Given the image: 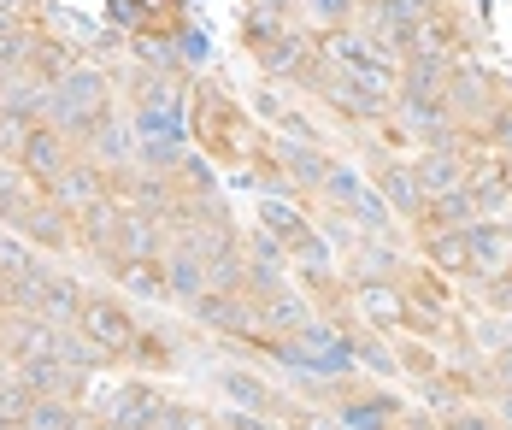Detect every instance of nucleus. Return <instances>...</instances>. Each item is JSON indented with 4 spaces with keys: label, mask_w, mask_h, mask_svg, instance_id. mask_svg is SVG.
<instances>
[{
    "label": "nucleus",
    "mask_w": 512,
    "mask_h": 430,
    "mask_svg": "<svg viewBox=\"0 0 512 430\" xmlns=\"http://www.w3.org/2000/svg\"><path fill=\"white\" fill-rule=\"evenodd\" d=\"M159 419H165V401H159L148 383H130V389L112 401V425L118 430H159Z\"/></svg>",
    "instance_id": "nucleus-8"
},
{
    "label": "nucleus",
    "mask_w": 512,
    "mask_h": 430,
    "mask_svg": "<svg viewBox=\"0 0 512 430\" xmlns=\"http://www.w3.org/2000/svg\"><path fill=\"white\" fill-rule=\"evenodd\" d=\"M489 130H495V148H512V112H495Z\"/></svg>",
    "instance_id": "nucleus-26"
},
{
    "label": "nucleus",
    "mask_w": 512,
    "mask_h": 430,
    "mask_svg": "<svg viewBox=\"0 0 512 430\" xmlns=\"http://www.w3.org/2000/svg\"><path fill=\"white\" fill-rule=\"evenodd\" d=\"M71 65H77V59L65 54V42H48V36H36V54H30V77H42V83H59V77H65V71H71Z\"/></svg>",
    "instance_id": "nucleus-16"
},
{
    "label": "nucleus",
    "mask_w": 512,
    "mask_h": 430,
    "mask_svg": "<svg viewBox=\"0 0 512 430\" xmlns=\"http://www.w3.org/2000/svg\"><path fill=\"white\" fill-rule=\"evenodd\" d=\"M0 277L6 283H24V277H48V271H42L36 248L24 236H0Z\"/></svg>",
    "instance_id": "nucleus-13"
},
{
    "label": "nucleus",
    "mask_w": 512,
    "mask_h": 430,
    "mask_svg": "<svg viewBox=\"0 0 512 430\" xmlns=\"http://www.w3.org/2000/svg\"><path fill=\"white\" fill-rule=\"evenodd\" d=\"M359 301H365V313H371V319H383V324H395V319H401V301H395V295H389L383 283H371V289H365Z\"/></svg>",
    "instance_id": "nucleus-22"
},
{
    "label": "nucleus",
    "mask_w": 512,
    "mask_h": 430,
    "mask_svg": "<svg viewBox=\"0 0 512 430\" xmlns=\"http://www.w3.org/2000/svg\"><path fill=\"white\" fill-rule=\"evenodd\" d=\"M412 177H418L430 195H448V189H460V183H465V160H454L448 148H436V154H424V160H418Z\"/></svg>",
    "instance_id": "nucleus-12"
},
{
    "label": "nucleus",
    "mask_w": 512,
    "mask_h": 430,
    "mask_svg": "<svg viewBox=\"0 0 512 430\" xmlns=\"http://www.w3.org/2000/svg\"><path fill=\"white\" fill-rule=\"evenodd\" d=\"M89 430H118V425H112V419H106V425H89Z\"/></svg>",
    "instance_id": "nucleus-32"
},
{
    "label": "nucleus",
    "mask_w": 512,
    "mask_h": 430,
    "mask_svg": "<svg viewBox=\"0 0 512 430\" xmlns=\"http://www.w3.org/2000/svg\"><path fill=\"white\" fill-rule=\"evenodd\" d=\"M12 165H24V171L48 189L53 177L71 165V136H65L53 118H42V124H36V130H24V142L12 148Z\"/></svg>",
    "instance_id": "nucleus-2"
},
{
    "label": "nucleus",
    "mask_w": 512,
    "mask_h": 430,
    "mask_svg": "<svg viewBox=\"0 0 512 430\" xmlns=\"http://www.w3.org/2000/svg\"><path fill=\"white\" fill-rule=\"evenodd\" d=\"M83 307H89V295H83V283H77V277H48V283H42V319L77 324V319H83Z\"/></svg>",
    "instance_id": "nucleus-10"
},
{
    "label": "nucleus",
    "mask_w": 512,
    "mask_h": 430,
    "mask_svg": "<svg viewBox=\"0 0 512 430\" xmlns=\"http://www.w3.org/2000/svg\"><path fill=\"white\" fill-rule=\"evenodd\" d=\"M71 224H77V218H71V213H59V207H53L48 195H42V201L30 207V218L18 224V236H24L30 248H65V242H71Z\"/></svg>",
    "instance_id": "nucleus-9"
},
{
    "label": "nucleus",
    "mask_w": 512,
    "mask_h": 430,
    "mask_svg": "<svg viewBox=\"0 0 512 430\" xmlns=\"http://www.w3.org/2000/svg\"><path fill=\"white\" fill-rule=\"evenodd\" d=\"M30 407H36V395H30V389H24L18 377H6V383H0V419H12V425L24 430Z\"/></svg>",
    "instance_id": "nucleus-19"
},
{
    "label": "nucleus",
    "mask_w": 512,
    "mask_h": 430,
    "mask_svg": "<svg viewBox=\"0 0 512 430\" xmlns=\"http://www.w3.org/2000/svg\"><path fill=\"white\" fill-rule=\"evenodd\" d=\"M348 12H354V0H307V18L312 24H348Z\"/></svg>",
    "instance_id": "nucleus-23"
},
{
    "label": "nucleus",
    "mask_w": 512,
    "mask_h": 430,
    "mask_svg": "<svg viewBox=\"0 0 512 430\" xmlns=\"http://www.w3.org/2000/svg\"><path fill=\"white\" fill-rule=\"evenodd\" d=\"M83 142H89V160L101 165V171H124V165L136 160V142H130V130H124V118H118V112H106Z\"/></svg>",
    "instance_id": "nucleus-6"
},
{
    "label": "nucleus",
    "mask_w": 512,
    "mask_h": 430,
    "mask_svg": "<svg viewBox=\"0 0 512 430\" xmlns=\"http://www.w3.org/2000/svg\"><path fill=\"white\" fill-rule=\"evenodd\" d=\"M24 430H77V401H71V395H42V401L30 407Z\"/></svg>",
    "instance_id": "nucleus-15"
},
{
    "label": "nucleus",
    "mask_w": 512,
    "mask_h": 430,
    "mask_svg": "<svg viewBox=\"0 0 512 430\" xmlns=\"http://www.w3.org/2000/svg\"><path fill=\"white\" fill-rule=\"evenodd\" d=\"M53 342H59V324L53 319H42V313H12L6 336H0V354H6L12 366H24V360L53 354Z\"/></svg>",
    "instance_id": "nucleus-5"
},
{
    "label": "nucleus",
    "mask_w": 512,
    "mask_h": 430,
    "mask_svg": "<svg viewBox=\"0 0 512 430\" xmlns=\"http://www.w3.org/2000/svg\"><path fill=\"white\" fill-rule=\"evenodd\" d=\"M101 183H106V171H101L95 160H71V165H65V171L48 183V201L59 207V213L77 218V213H89V207L106 195Z\"/></svg>",
    "instance_id": "nucleus-4"
},
{
    "label": "nucleus",
    "mask_w": 512,
    "mask_h": 430,
    "mask_svg": "<svg viewBox=\"0 0 512 430\" xmlns=\"http://www.w3.org/2000/svg\"><path fill=\"white\" fill-rule=\"evenodd\" d=\"M454 430H489V419H477V413H460V419H454Z\"/></svg>",
    "instance_id": "nucleus-27"
},
{
    "label": "nucleus",
    "mask_w": 512,
    "mask_h": 430,
    "mask_svg": "<svg viewBox=\"0 0 512 430\" xmlns=\"http://www.w3.org/2000/svg\"><path fill=\"white\" fill-rule=\"evenodd\" d=\"M112 242H118V260H148V254H154V218L148 213H136V218L124 213Z\"/></svg>",
    "instance_id": "nucleus-14"
},
{
    "label": "nucleus",
    "mask_w": 512,
    "mask_h": 430,
    "mask_svg": "<svg viewBox=\"0 0 512 430\" xmlns=\"http://www.w3.org/2000/svg\"><path fill=\"white\" fill-rule=\"evenodd\" d=\"M0 313H6V277H0Z\"/></svg>",
    "instance_id": "nucleus-31"
},
{
    "label": "nucleus",
    "mask_w": 512,
    "mask_h": 430,
    "mask_svg": "<svg viewBox=\"0 0 512 430\" xmlns=\"http://www.w3.org/2000/svg\"><path fill=\"white\" fill-rule=\"evenodd\" d=\"M12 30H24V24H18V12H0V42H6Z\"/></svg>",
    "instance_id": "nucleus-28"
},
{
    "label": "nucleus",
    "mask_w": 512,
    "mask_h": 430,
    "mask_svg": "<svg viewBox=\"0 0 512 430\" xmlns=\"http://www.w3.org/2000/svg\"><path fill=\"white\" fill-rule=\"evenodd\" d=\"M224 430H277V425H265L259 413H230V419H224Z\"/></svg>",
    "instance_id": "nucleus-25"
},
{
    "label": "nucleus",
    "mask_w": 512,
    "mask_h": 430,
    "mask_svg": "<svg viewBox=\"0 0 512 430\" xmlns=\"http://www.w3.org/2000/svg\"><path fill=\"white\" fill-rule=\"evenodd\" d=\"M0 12H24V0H0Z\"/></svg>",
    "instance_id": "nucleus-29"
},
{
    "label": "nucleus",
    "mask_w": 512,
    "mask_h": 430,
    "mask_svg": "<svg viewBox=\"0 0 512 430\" xmlns=\"http://www.w3.org/2000/svg\"><path fill=\"white\" fill-rule=\"evenodd\" d=\"M383 183H389V195H395V207H401V213H418V207H424V183H418L412 171H389Z\"/></svg>",
    "instance_id": "nucleus-20"
},
{
    "label": "nucleus",
    "mask_w": 512,
    "mask_h": 430,
    "mask_svg": "<svg viewBox=\"0 0 512 430\" xmlns=\"http://www.w3.org/2000/svg\"><path fill=\"white\" fill-rule=\"evenodd\" d=\"M77 330H83V336L101 348L106 360H124V354H136V324H130V313H124L118 301H101V295H89V307H83Z\"/></svg>",
    "instance_id": "nucleus-3"
},
{
    "label": "nucleus",
    "mask_w": 512,
    "mask_h": 430,
    "mask_svg": "<svg viewBox=\"0 0 512 430\" xmlns=\"http://www.w3.org/2000/svg\"><path fill=\"white\" fill-rule=\"evenodd\" d=\"M0 383H6V354H0Z\"/></svg>",
    "instance_id": "nucleus-33"
},
{
    "label": "nucleus",
    "mask_w": 512,
    "mask_h": 430,
    "mask_svg": "<svg viewBox=\"0 0 512 430\" xmlns=\"http://www.w3.org/2000/svg\"><path fill=\"white\" fill-rule=\"evenodd\" d=\"M206 277H212V271H206V260L195 254V248H183V254L165 266V295H177V301H201V295H206Z\"/></svg>",
    "instance_id": "nucleus-11"
},
{
    "label": "nucleus",
    "mask_w": 512,
    "mask_h": 430,
    "mask_svg": "<svg viewBox=\"0 0 512 430\" xmlns=\"http://www.w3.org/2000/svg\"><path fill=\"white\" fill-rule=\"evenodd\" d=\"M112 112V95H106V71L95 65H71L59 83H53V124L65 136H89Z\"/></svg>",
    "instance_id": "nucleus-1"
},
{
    "label": "nucleus",
    "mask_w": 512,
    "mask_h": 430,
    "mask_svg": "<svg viewBox=\"0 0 512 430\" xmlns=\"http://www.w3.org/2000/svg\"><path fill=\"white\" fill-rule=\"evenodd\" d=\"M501 419H507V425H512V395H507V401H501Z\"/></svg>",
    "instance_id": "nucleus-30"
},
{
    "label": "nucleus",
    "mask_w": 512,
    "mask_h": 430,
    "mask_svg": "<svg viewBox=\"0 0 512 430\" xmlns=\"http://www.w3.org/2000/svg\"><path fill=\"white\" fill-rule=\"evenodd\" d=\"M218 383H224V395H230V401H236L242 413H265V407H271V395H265V389H259V383H254L248 372H224Z\"/></svg>",
    "instance_id": "nucleus-18"
},
{
    "label": "nucleus",
    "mask_w": 512,
    "mask_h": 430,
    "mask_svg": "<svg viewBox=\"0 0 512 430\" xmlns=\"http://www.w3.org/2000/svg\"><path fill=\"white\" fill-rule=\"evenodd\" d=\"M259 59H265L271 71H295V65H301V42H295V36H271V42L259 48Z\"/></svg>",
    "instance_id": "nucleus-21"
},
{
    "label": "nucleus",
    "mask_w": 512,
    "mask_h": 430,
    "mask_svg": "<svg viewBox=\"0 0 512 430\" xmlns=\"http://www.w3.org/2000/svg\"><path fill=\"white\" fill-rule=\"evenodd\" d=\"M118 277H124V289H130L136 301H154V295H165V271H154L148 260H118Z\"/></svg>",
    "instance_id": "nucleus-17"
},
{
    "label": "nucleus",
    "mask_w": 512,
    "mask_h": 430,
    "mask_svg": "<svg viewBox=\"0 0 512 430\" xmlns=\"http://www.w3.org/2000/svg\"><path fill=\"white\" fill-rule=\"evenodd\" d=\"M389 413H395L389 401H371V407H348V425H354V430H383L377 419H389Z\"/></svg>",
    "instance_id": "nucleus-24"
},
{
    "label": "nucleus",
    "mask_w": 512,
    "mask_h": 430,
    "mask_svg": "<svg viewBox=\"0 0 512 430\" xmlns=\"http://www.w3.org/2000/svg\"><path fill=\"white\" fill-rule=\"evenodd\" d=\"M42 201V183L24 171V165H0V224H24L30 218V207Z\"/></svg>",
    "instance_id": "nucleus-7"
}]
</instances>
